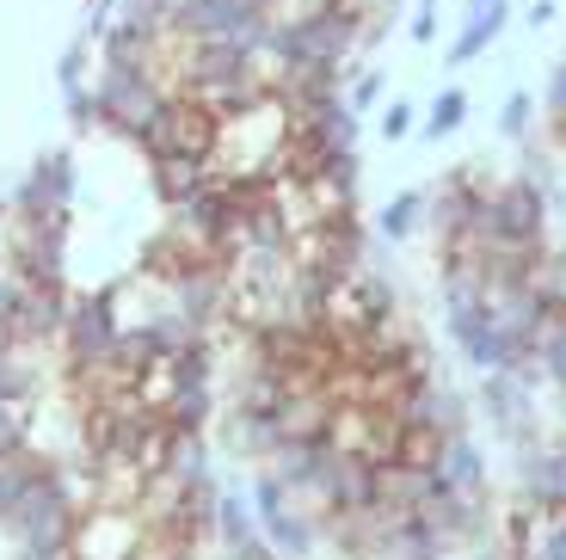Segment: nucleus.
<instances>
[{
  "label": "nucleus",
  "instance_id": "obj_35",
  "mask_svg": "<svg viewBox=\"0 0 566 560\" xmlns=\"http://www.w3.org/2000/svg\"><path fill=\"white\" fill-rule=\"evenodd\" d=\"M481 7H493V0H462V19H468V13H481Z\"/></svg>",
  "mask_w": 566,
  "mask_h": 560
},
{
  "label": "nucleus",
  "instance_id": "obj_29",
  "mask_svg": "<svg viewBox=\"0 0 566 560\" xmlns=\"http://www.w3.org/2000/svg\"><path fill=\"white\" fill-rule=\"evenodd\" d=\"M542 112H548V124H566V62H554V69H548V93H542Z\"/></svg>",
  "mask_w": 566,
  "mask_h": 560
},
{
  "label": "nucleus",
  "instance_id": "obj_15",
  "mask_svg": "<svg viewBox=\"0 0 566 560\" xmlns=\"http://www.w3.org/2000/svg\"><path fill=\"white\" fill-rule=\"evenodd\" d=\"M438 480L443 487H455V492H481L486 499V449L474 444V432H455V437H443V449H438Z\"/></svg>",
  "mask_w": 566,
  "mask_h": 560
},
{
  "label": "nucleus",
  "instance_id": "obj_3",
  "mask_svg": "<svg viewBox=\"0 0 566 560\" xmlns=\"http://www.w3.org/2000/svg\"><path fill=\"white\" fill-rule=\"evenodd\" d=\"M172 93L167 69H117L99 62L93 69V98H99V129L117 142H136V129L160 112V98Z\"/></svg>",
  "mask_w": 566,
  "mask_h": 560
},
{
  "label": "nucleus",
  "instance_id": "obj_38",
  "mask_svg": "<svg viewBox=\"0 0 566 560\" xmlns=\"http://www.w3.org/2000/svg\"><path fill=\"white\" fill-rule=\"evenodd\" d=\"M560 7H566V0H560Z\"/></svg>",
  "mask_w": 566,
  "mask_h": 560
},
{
  "label": "nucleus",
  "instance_id": "obj_1",
  "mask_svg": "<svg viewBox=\"0 0 566 560\" xmlns=\"http://www.w3.org/2000/svg\"><path fill=\"white\" fill-rule=\"evenodd\" d=\"M117 290H124V278L99 283V290H74V309L69 321H62V382H81L93 376V370L105 364V351L117 345V333H124V309H117Z\"/></svg>",
  "mask_w": 566,
  "mask_h": 560
},
{
  "label": "nucleus",
  "instance_id": "obj_33",
  "mask_svg": "<svg viewBox=\"0 0 566 560\" xmlns=\"http://www.w3.org/2000/svg\"><path fill=\"white\" fill-rule=\"evenodd\" d=\"M554 19H560V0H530V13H524L530 31H548Z\"/></svg>",
  "mask_w": 566,
  "mask_h": 560
},
{
  "label": "nucleus",
  "instance_id": "obj_12",
  "mask_svg": "<svg viewBox=\"0 0 566 560\" xmlns=\"http://www.w3.org/2000/svg\"><path fill=\"white\" fill-rule=\"evenodd\" d=\"M517 499H530L542 518H560V511H566L560 444H524V449H517Z\"/></svg>",
  "mask_w": 566,
  "mask_h": 560
},
{
  "label": "nucleus",
  "instance_id": "obj_26",
  "mask_svg": "<svg viewBox=\"0 0 566 560\" xmlns=\"http://www.w3.org/2000/svg\"><path fill=\"white\" fill-rule=\"evenodd\" d=\"M382 98H388L382 69H352V81H345V105H352V112H376Z\"/></svg>",
  "mask_w": 566,
  "mask_h": 560
},
{
  "label": "nucleus",
  "instance_id": "obj_9",
  "mask_svg": "<svg viewBox=\"0 0 566 560\" xmlns=\"http://www.w3.org/2000/svg\"><path fill=\"white\" fill-rule=\"evenodd\" d=\"M69 309H74L69 283H25L19 302H13V314H7V333H13V345H25V351H50L62 339Z\"/></svg>",
  "mask_w": 566,
  "mask_h": 560
},
{
  "label": "nucleus",
  "instance_id": "obj_13",
  "mask_svg": "<svg viewBox=\"0 0 566 560\" xmlns=\"http://www.w3.org/2000/svg\"><path fill=\"white\" fill-rule=\"evenodd\" d=\"M198 259H203V252L191 247V240H185L179 228L160 222L155 235L142 240V252H136V278L148 283V290H167V283H172V278H185V271L198 266Z\"/></svg>",
  "mask_w": 566,
  "mask_h": 560
},
{
  "label": "nucleus",
  "instance_id": "obj_2",
  "mask_svg": "<svg viewBox=\"0 0 566 560\" xmlns=\"http://www.w3.org/2000/svg\"><path fill=\"white\" fill-rule=\"evenodd\" d=\"M129 148H136L142 160L148 155H203V160H216V148H222V117H216L198 93H179V86H172V93L160 98V112L136 129Z\"/></svg>",
  "mask_w": 566,
  "mask_h": 560
},
{
  "label": "nucleus",
  "instance_id": "obj_30",
  "mask_svg": "<svg viewBox=\"0 0 566 560\" xmlns=\"http://www.w3.org/2000/svg\"><path fill=\"white\" fill-rule=\"evenodd\" d=\"M407 38L412 43H438V0H419V13H412Z\"/></svg>",
  "mask_w": 566,
  "mask_h": 560
},
{
  "label": "nucleus",
  "instance_id": "obj_31",
  "mask_svg": "<svg viewBox=\"0 0 566 560\" xmlns=\"http://www.w3.org/2000/svg\"><path fill=\"white\" fill-rule=\"evenodd\" d=\"M19 290H25V278H19V271L7 266V259H0V326H7V314H13Z\"/></svg>",
  "mask_w": 566,
  "mask_h": 560
},
{
  "label": "nucleus",
  "instance_id": "obj_25",
  "mask_svg": "<svg viewBox=\"0 0 566 560\" xmlns=\"http://www.w3.org/2000/svg\"><path fill=\"white\" fill-rule=\"evenodd\" d=\"M542 370L566 394V314H548V326H542Z\"/></svg>",
  "mask_w": 566,
  "mask_h": 560
},
{
  "label": "nucleus",
  "instance_id": "obj_6",
  "mask_svg": "<svg viewBox=\"0 0 566 560\" xmlns=\"http://www.w3.org/2000/svg\"><path fill=\"white\" fill-rule=\"evenodd\" d=\"M81 197V160L74 148H50L31 160V173L7 191V216H50V210H74Z\"/></svg>",
  "mask_w": 566,
  "mask_h": 560
},
{
  "label": "nucleus",
  "instance_id": "obj_5",
  "mask_svg": "<svg viewBox=\"0 0 566 560\" xmlns=\"http://www.w3.org/2000/svg\"><path fill=\"white\" fill-rule=\"evenodd\" d=\"M474 235L499 240V247H542L548 240V197L530 179H505L481 197V216H474Z\"/></svg>",
  "mask_w": 566,
  "mask_h": 560
},
{
  "label": "nucleus",
  "instance_id": "obj_34",
  "mask_svg": "<svg viewBox=\"0 0 566 560\" xmlns=\"http://www.w3.org/2000/svg\"><path fill=\"white\" fill-rule=\"evenodd\" d=\"M13 560H74V548L69 554H56V548H13Z\"/></svg>",
  "mask_w": 566,
  "mask_h": 560
},
{
  "label": "nucleus",
  "instance_id": "obj_36",
  "mask_svg": "<svg viewBox=\"0 0 566 560\" xmlns=\"http://www.w3.org/2000/svg\"><path fill=\"white\" fill-rule=\"evenodd\" d=\"M0 228H7V197H0Z\"/></svg>",
  "mask_w": 566,
  "mask_h": 560
},
{
  "label": "nucleus",
  "instance_id": "obj_10",
  "mask_svg": "<svg viewBox=\"0 0 566 560\" xmlns=\"http://www.w3.org/2000/svg\"><path fill=\"white\" fill-rule=\"evenodd\" d=\"M481 413L511 449L536 444V388H524L511 370H481Z\"/></svg>",
  "mask_w": 566,
  "mask_h": 560
},
{
  "label": "nucleus",
  "instance_id": "obj_7",
  "mask_svg": "<svg viewBox=\"0 0 566 560\" xmlns=\"http://www.w3.org/2000/svg\"><path fill=\"white\" fill-rule=\"evenodd\" d=\"M382 499V463H364V456H326L321 480L308 487V505L321 518H352V511H369Z\"/></svg>",
  "mask_w": 566,
  "mask_h": 560
},
{
  "label": "nucleus",
  "instance_id": "obj_39",
  "mask_svg": "<svg viewBox=\"0 0 566 560\" xmlns=\"http://www.w3.org/2000/svg\"><path fill=\"white\" fill-rule=\"evenodd\" d=\"M560 62H566V56H560Z\"/></svg>",
  "mask_w": 566,
  "mask_h": 560
},
{
  "label": "nucleus",
  "instance_id": "obj_27",
  "mask_svg": "<svg viewBox=\"0 0 566 560\" xmlns=\"http://www.w3.org/2000/svg\"><path fill=\"white\" fill-rule=\"evenodd\" d=\"M376 129H382V142H407L419 129V112H412L407 98H382L376 105Z\"/></svg>",
  "mask_w": 566,
  "mask_h": 560
},
{
  "label": "nucleus",
  "instance_id": "obj_20",
  "mask_svg": "<svg viewBox=\"0 0 566 560\" xmlns=\"http://www.w3.org/2000/svg\"><path fill=\"white\" fill-rule=\"evenodd\" d=\"M424 228V191H395L382 204V210H376V240H412Z\"/></svg>",
  "mask_w": 566,
  "mask_h": 560
},
{
  "label": "nucleus",
  "instance_id": "obj_24",
  "mask_svg": "<svg viewBox=\"0 0 566 560\" xmlns=\"http://www.w3.org/2000/svg\"><path fill=\"white\" fill-rule=\"evenodd\" d=\"M530 129H536V93H505V105H499V136L505 142H530Z\"/></svg>",
  "mask_w": 566,
  "mask_h": 560
},
{
  "label": "nucleus",
  "instance_id": "obj_18",
  "mask_svg": "<svg viewBox=\"0 0 566 560\" xmlns=\"http://www.w3.org/2000/svg\"><path fill=\"white\" fill-rule=\"evenodd\" d=\"M160 475H172L179 487H198V480L222 475V463H216V444H210V432H172V444H167V463H160Z\"/></svg>",
  "mask_w": 566,
  "mask_h": 560
},
{
  "label": "nucleus",
  "instance_id": "obj_17",
  "mask_svg": "<svg viewBox=\"0 0 566 560\" xmlns=\"http://www.w3.org/2000/svg\"><path fill=\"white\" fill-rule=\"evenodd\" d=\"M247 536H259V511H253V499H247V480H222L216 518H210V548L222 554V548L247 542Z\"/></svg>",
  "mask_w": 566,
  "mask_h": 560
},
{
  "label": "nucleus",
  "instance_id": "obj_8",
  "mask_svg": "<svg viewBox=\"0 0 566 560\" xmlns=\"http://www.w3.org/2000/svg\"><path fill=\"white\" fill-rule=\"evenodd\" d=\"M210 444H216V463L222 468H259V463H271V449L283 444V432L271 413H247V406L222 401V413L210 425Z\"/></svg>",
  "mask_w": 566,
  "mask_h": 560
},
{
  "label": "nucleus",
  "instance_id": "obj_4",
  "mask_svg": "<svg viewBox=\"0 0 566 560\" xmlns=\"http://www.w3.org/2000/svg\"><path fill=\"white\" fill-rule=\"evenodd\" d=\"M7 266L25 283H69V240H74V210L50 216H7Z\"/></svg>",
  "mask_w": 566,
  "mask_h": 560
},
{
  "label": "nucleus",
  "instance_id": "obj_11",
  "mask_svg": "<svg viewBox=\"0 0 566 560\" xmlns=\"http://www.w3.org/2000/svg\"><path fill=\"white\" fill-rule=\"evenodd\" d=\"M160 302H167V309H179L185 321H198L203 333H210V326L228 314V266H216V259H198V266L185 271V278H172L167 290H160Z\"/></svg>",
  "mask_w": 566,
  "mask_h": 560
},
{
  "label": "nucleus",
  "instance_id": "obj_21",
  "mask_svg": "<svg viewBox=\"0 0 566 560\" xmlns=\"http://www.w3.org/2000/svg\"><path fill=\"white\" fill-rule=\"evenodd\" d=\"M462 124H468V93H462V86H443V93L431 98V112L419 117L412 136H419V142H443V136H455Z\"/></svg>",
  "mask_w": 566,
  "mask_h": 560
},
{
  "label": "nucleus",
  "instance_id": "obj_14",
  "mask_svg": "<svg viewBox=\"0 0 566 560\" xmlns=\"http://www.w3.org/2000/svg\"><path fill=\"white\" fill-rule=\"evenodd\" d=\"M210 179H216V160H203V155H148V191H155L160 210L198 197Z\"/></svg>",
  "mask_w": 566,
  "mask_h": 560
},
{
  "label": "nucleus",
  "instance_id": "obj_23",
  "mask_svg": "<svg viewBox=\"0 0 566 560\" xmlns=\"http://www.w3.org/2000/svg\"><path fill=\"white\" fill-rule=\"evenodd\" d=\"M93 69H99V43L86 38H74L69 50L56 56V93H74V86H93Z\"/></svg>",
  "mask_w": 566,
  "mask_h": 560
},
{
  "label": "nucleus",
  "instance_id": "obj_28",
  "mask_svg": "<svg viewBox=\"0 0 566 560\" xmlns=\"http://www.w3.org/2000/svg\"><path fill=\"white\" fill-rule=\"evenodd\" d=\"M62 105H69V124L81 129V136H93V129H99V98H93V86H74V93H62Z\"/></svg>",
  "mask_w": 566,
  "mask_h": 560
},
{
  "label": "nucleus",
  "instance_id": "obj_19",
  "mask_svg": "<svg viewBox=\"0 0 566 560\" xmlns=\"http://www.w3.org/2000/svg\"><path fill=\"white\" fill-rule=\"evenodd\" d=\"M222 413V388H172V401L160 406L167 432H210Z\"/></svg>",
  "mask_w": 566,
  "mask_h": 560
},
{
  "label": "nucleus",
  "instance_id": "obj_37",
  "mask_svg": "<svg viewBox=\"0 0 566 560\" xmlns=\"http://www.w3.org/2000/svg\"><path fill=\"white\" fill-rule=\"evenodd\" d=\"M345 560H376V554H345Z\"/></svg>",
  "mask_w": 566,
  "mask_h": 560
},
{
  "label": "nucleus",
  "instance_id": "obj_22",
  "mask_svg": "<svg viewBox=\"0 0 566 560\" xmlns=\"http://www.w3.org/2000/svg\"><path fill=\"white\" fill-rule=\"evenodd\" d=\"M38 413H43V401H13V394H0V456L38 444Z\"/></svg>",
  "mask_w": 566,
  "mask_h": 560
},
{
  "label": "nucleus",
  "instance_id": "obj_16",
  "mask_svg": "<svg viewBox=\"0 0 566 560\" xmlns=\"http://www.w3.org/2000/svg\"><path fill=\"white\" fill-rule=\"evenodd\" d=\"M511 25V0H493V7H481V13H468L462 31L450 38V69H468V62H481L486 50H493L499 38H505Z\"/></svg>",
  "mask_w": 566,
  "mask_h": 560
},
{
  "label": "nucleus",
  "instance_id": "obj_32",
  "mask_svg": "<svg viewBox=\"0 0 566 560\" xmlns=\"http://www.w3.org/2000/svg\"><path fill=\"white\" fill-rule=\"evenodd\" d=\"M222 560H277V548H271L265 536H247V542L222 548Z\"/></svg>",
  "mask_w": 566,
  "mask_h": 560
}]
</instances>
